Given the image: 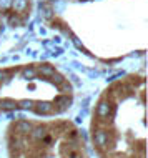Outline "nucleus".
Wrapping results in <instances>:
<instances>
[{"instance_id": "2", "label": "nucleus", "mask_w": 148, "mask_h": 158, "mask_svg": "<svg viewBox=\"0 0 148 158\" xmlns=\"http://www.w3.org/2000/svg\"><path fill=\"white\" fill-rule=\"evenodd\" d=\"M110 113H112V105H110L107 100H101L100 103H98V106H97V117L108 118Z\"/></svg>"}, {"instance_id": "14", "label": "nucleus", "mask_w": 148, "mask_h": 158, "mask_svg": "<svg viewBox=\"0 0 148 158\" xmlns=\"http://www.w3.org/2000/svg\"><path fill=\"white\" fill-rule=\"evenodd\" d=\"M82 72H85V73L90 77V78H97V77L100 75L97 70H92V68H82Z\"/></svg>"}, {"instance_id": "1", "label": "nucleus", "mask_w": 148, "mask_h": 158, "mask_svg": "<svg viewBox=\"0 0 148 158\" xmlns=\"http://www.w3.org/2000/svg\"><path fill=\"white\" fill-rule=\"evenodd\" d=\"M93 143L98 148L107 147V143H108V133L105 130H101V128H97V130L93 131Z\"/></svg>"}, {"instance_id": "12", "label": "nucleus", "mask_w": 148, "mask_h": 158, "mask_svg": "<svg viewBox=\"0 0 148 158\" xmlns=\"http://www.w3.org/2000/svg\"><path fill=\"white\" fill-rule=\"evenodd\" d=\"M18 108L20 110H32L33 108V102L32 100H22L18 103Z\"/></svg>"}, {"instance_id": "9", "label": "nucleus", "mask_w": 148, "mask_h": 158, "mask_svg": "<svg viewBox=\"0 0 148 158\" xmlns=\"http://www.w3.org/2000/svg\"><path fill=\"white\" fill-rule=\"evenodd\" d=\"M35 77H37V70H35V68L27 67V68H23V70H22V78H25V80H32V78H35Z\"/></svg>"}, {"instance_id": "15", "label": "nucleus", "mask_w": 148, "mask_h": 158, "mask_svg": "<svg viewBox=\"0 0 148 158\" xmlns=\"http://www.w3.org/2000/svg\"><path fill=\"white\" fill-rule=\"evenodd\" d=\"M8 23H10V25H14V27H18V25H20V20L17 19V17L12 15V17H8Z\"/></svg>"}, {"instance_id": "10", "label": "nucleus", "mask_w": 148, "mask_h": 158, "mask_svg": "<svg viewBox=\"0 0 148 158\" xmlns=\"http://www.w3.org/2000/svg\"><path fill=\"white\" fill-rule=\"evenodd\" d=\"M39 73H42L43 77H52L55 73V68L52 65H40L39 67Z\"/></svg>"}, {"instance_id": "13", "label": "nucleus", "mask_w": 148, "mask_h": 158, "mask_svg": "<svg viewBox=\"0 0 148 158\" xmlns=\"http://www.w3.org/2000/svg\"><path fill=\"white\" fill-rule=\"evenodd\" d=\"M40 15L43 17V19H52V15H53V12H52V8H48V7H42V10H40Z\"/></svg>"}, {"instance_id": "16", "label": "nucleus", "mask_w": 148, "mask_h": 158, "mask_svg": "<svg viewBox=\"0 0 148 158\" xmlns=\"http://www.w3.org/2000/svg\"><path fill=\"white\" fill-rule=\"evenodd\" d=\"M123 75H125L123 72H117V73H113V75H110V77H108L107 82H113V80H117V78H118V77H123Z\"/></svg>"}, {"instance_id": "5", "label": "nucleus", "mask_w": 148, "mask_h": 158, "mask_svg": "<svg viewBox=\"0 0 148 158\" xmlns=\"http://www.w3.org/2000/svg\"><path fill=\"white\" fill-rule=\"evenodd\" d=\"M30 135H32V138H33V140H43L45 136H47V128L42 127V125L33 127L32 130H30Z\"/></svg>"}, {"instance_id": "8", "label": "nucleus", "mask_w": 148, "mask_h": 158, "mask_svg": "<svg viewBox=\"0 0 148 158\" xmlns=\"http://www.w3.org/2000/svg\"><path fill=\"white\" fill-rule=\"evenodd\" d=\"M12 7L15 12H23L28 7V2L27 0H12Z\"/></svg>"}, {"instance_id": "3", "label": "nucleus", "mask_w": 148, "mask_h": 158, "mask_svg": "<svg viewBox=\"0 0 148 158\" xmlns=\"http://www.w3.org/2000/svg\"><path fill=\"white\" fill-rule=\"evenodd\" d=\"M32 110H35L39 115H48V113H52L53 105L48 103V102H39V103H33Z\"/></svg>"}, {"instance_id": "20", "label": "nucleus", "mask_w": 148, "mask_h": 158, "mask_svg": "<svg viewBox=\"0 0 148 158\" xmlns=\"http://www.w3.org/2000/svg\"><path fill=\"white\" fill-rule=\"evenodd\" d=\"M73 44H75V47H78V48H83V45H82V42L78 40L77 37H73Z\"/></svg>"}, {"instance_id": "6", "label": "nucleus", "mask_w": 148, "mask_h": 158, "mask_svg": "<svg viewBox=\"0 0 148 158\" xmlns=\"http://www.w3.org/2000/svg\"><path fill=\"white\" fill-rule=\"evenodd\" d=\"M0 108L3 112H15V110H18V103L14 100H2L0 102Z\"/></svg>"}, {"instance_id": "4", "label": "nucleus", "mask_w": 148, "mask_h": 158, "mask_svg": "<svg viewBox=\"0 0 148 158\" xmlns=\"http://www.w3.org/2000/svg\"><path fill=\"white\" fill-rule=\"evenodd\" d=\"M32 128H33V125L30 122H27V120H18L15 123V130H17V133H20V135L30 133Z\"/></svg>"}, {"instance_id": "11", "label": "nucleus", "mask_w": 148, "mask_h": 158, "mask_svg": "<svg viewBox=\"0 0 148 158\" xmlns=\"http://www.w3.org/2000/svg\"><path fill=\"white\" fill-rule=\"evenodd\" d=\"M58 88H60V92L63 93V95H68V93H72V85L68 82H65V80L58 85Z\"/></svg>"}, {"instance_id": "18", "label": "nucleus", "mask_w": 148, "mask_h": 158, "mask_svg": "<svg viewBox=\"0 0 148 158\" xmlns=\"http://www.w3.org/2000/svg\"><path fill=\"white\" fill-rule=\"evenodd\" d=\"M52 80H53V82L57 83V85H60V83L63 82V77H62V75H57V73H53V75H52Z\"/></svg>"}, {"instance_id": "19", "label": "nucleus", "mask_w": 148, "mask_h": 158, "mask_svg": "<svg viewBox=\"0 0 148 158\" xmlns=\"http://www.w3.org/2000/svg\"><path fill=\"white\" fill-rule=\"evenodd\" d=\"M12 5V0H0V7L2 8H8Z\"/></svg>"}, {"instance_id": "7", "label": "nucleus", "mask_w": 148, "mask_h": 158, "mask_svg": "<svg viewBox=\"0 0 148 158\" xmlns=\"http://www.w3.org/2000/svg\"><path fill=\"white\" fill-rule=\"evenodd\" d=\"M55 105H62V110H67L72 106V98H68V95H62L55 98Z\"/></svg>"}, {"instance_id": "21", "label": "nucleus", "mask_w": 148, "mask_h": 158, "mask_svg": "<svg viewBox=\"0 0 148 158\" xmlns=\"http://www.w3.org/2000/svg\"><path fill=\"white\" fill-rule=\"evenodd\" d=\"M80 136H82V138L85 140V142L88 140V136H87V133H85V130H82V131H80Z\"/></svg>"}, {"instance_id": "22", "label": "nucleus", "mask_w": 148, "mask_h": 158, "mask_svg": "<svg viewBox=\"0 0 148 158\" xmlns=\"http://www.w3.org/2000/svg\"><path fill=\"white\" fill-rule=\"evenodd\" d=\"M3 77H5V73H3V72H2V70H0V80H2V78H3Z\"/></svg>"}, {"instance_id": "17", "label": "nucleus", "mask_w": 148, "mask_h": 158, "mask_svg": "<svg viewBox=\"0 0 148 158\" xmlns=\"http://www.w3.org/2000/svg\"><path fill=\"white\" fill-rule=\"evenodd\" d=\"M68 77H70V80H72V82H73L75 85H78V87L82 85V83H80V80H78V77L75 75V73H72V72H68Z\"/></svg>"}]
</instances>
